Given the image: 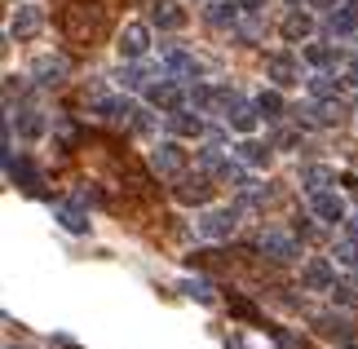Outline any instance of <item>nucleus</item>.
<instances>
[{
    "label": "nucleus",
    "mask_w": 358,
    "mask_h": 349,
    "mask_svg": "<svg viewBox=\"0 0 358 349\" xmlns=\"http://www.w3.org/2000/svg\"><path fill=\"white\" fill-rule=\"evenodd\" d=\"M235 226H239V213H235V208H213V213L199 217V234H203V239H230Z\"/></svg>",
    "instance_id": "obj_1"
},
{
    "label": "nucleus",
    "mask_w": 358,
    "mask_h": 349,
    "mask_svg": "<svg viewBox=\"0 0 358 349\" xmlns=\"http://www.w3.org/2000/svg\"><path fill=\"white\" fill-rule=\"evenodd\" d=\"M266 76H270L279 89L301 85V66H296V58H292L287 49H279V53H270V58H266Z\"/></svg>",
    "instance_id": "obj_2"
},
{
    "label": "nucleus",
    "mask_w": 358,
    "mask_h": 349,
    "mask_svg": "<svg viewBox=\"0 0 358 349\" xmlns=\"http://www.w3.org/2000/svg\"><path fill=\"white\" fill-rule=\"evenodd\" d=\"M120 58H129V62H142L146 58V49H150V31H146V27L142 22H129V27H124V31H120Z\"/></svg>",
    "instance_id": "obj_3"
},
{
    "label": "nucleus",
    "mask_w": 358,
    "mask_h": 349,
    "mask_svg": "<svg viewBox=\"0 0 358 349\" xmlns=\"http://www.w3.org/2000/svg\"><path fill=\"white\" fill-rule=\"evenodd\" d=\"M301 283H306L310 292H332V287H336V265L327 261V257L306 261V270H301Z\"/></svg>",
    "instance_id": "obj_4"
},
{
    "label": "nucleus",
    "mask_w": 358,
    "mask_h": 349,
    "mask_svg": "<svg viewBox=\"0 0 358 349\" xmlns=\"http://www.w3.org/2000/svg\"><path fill=\"white\" fill-rule=\"evenodd\" d=\"M279 31H283V40L287 45H301V40H310L314 36V13H306L301 5H292V13L279 22Z\"/></svg>",
    "instance_id": "obj_5"
},
{
    "label": "nucleus",
    "mask_w": 358,
    "mask_h": 349,
    "mask_svg": "<svg viewBox=\"0 0 358 349\" xmlns=\"http://www.w3.org/2000/svg\"><path fill=\"white\" fill-rule=\"evenodd\" d=\"M150 164H155L159 177H182L186 173V150L177 146V142H164L155 155H150Z\"/></svg>",
    "instance_id": "obj_6"
},
{
    "label": "nucleus",
    "mask_w": 358,
    "mask_h": 349,
    "mask_svg": "<svg viewBox=\"0 0 358 349\" xmlns=\"http://www.w3.org/2000/svg\"><path fill=\"white\" fill-rule=\"evenodd\" d=\"M261 252L274 257V261H296V257H301V248H296L292 234H283V230H266V234H261Z\"/></svg>",
    "instance_id": "obj_7"
},
{
    "label": "nucleus",
    "mask_w": 358,
    "mask_h": 349,
    "mask_svg": "<svg viewBox=\"0 0 358 349\" xmlns=\"http://www.w3.org/2000/svg\"><path fill=\"white\" fill-rule=\"evenodd\" d=\"M164 66L173 71V80H199V71H203L195 53H186V49H173V45L164 49Z\"/></svg>",
    "instance_id": "obj_8"
},
{
    "label": "nucleus",
    "mask_w": 358,
    "mask_h": 349,
    "mask_svg": "<svg viewBox=\"0 0 358 349\" xmlns=\"http://www.w3.org/2000/svg\"><path fill=\"white\" fill-rule=\"evenodd\" d=\"M40 27H45V13H40V5H18V13L9 18V36L18 40H31Z\"/></svg>",
    "instance_id": "obj_9"
},
{
    "label": "nucleus",
    "mask_w": 358,
    "mask_h": 349,
    "mask_svg": "<svg viewBox=\"0 0 358 349\" xmlns=\"http://www.w3.org/2000/svg\"><path fill=\"white\" fill-rule=\"evenodd\" d=\"M243 13H248V9H243V0H213V5L203 9V18H208L213 27H230V31H235Z\"/></svg>",
    "instance_id": "obj_10"
},
{
    "label": "nucleus",
    "mask_w": 358,
    "mask_h": 349,
    "mask_svg": "<svg viewBox=\"0 0 358 349\" xmlns=\"http://www.w3.org/2000/svg\"><path fill=\"white\" fill-rule=\"evenodd\" d=\"M310 208L319 221H345V199H341L336 190H314L310 194Z\"/></svg>",
    "instance_id": "obj_11"
},
{
    "label": "nucleus",
    "mask_w": 358,
    "mask_h": 349,
    "mask_svg": "<svg viewBox=\"0 0 358 349\" xmlns=\"http://www.w3.org/2000/svg\"><path fill=\"white\" fill-rule=\"evenodd\" d=\"M31 76H36V85H45V89L62 85V80H66V58H53V53H45V58H36Z\"/></svg>",
    "instance_id": "obj_12"
},
{
    "label": "nucleus",
    "mask_w": 358,
    "mask_h": 349,
    "mask_svg": "<svg viewBox=\"0 0 358 349\" xmlns=\"http://www.w3.org/2000/svg\"><path fill=\"white\" fill-rule=\"evenodd\" d=\"M150 106H164V111H182V89H177V80H155V85L146 89Z\"/></svg>",
    "instance_id": "obj_13"
},
{
    "label": "nucleus",
    "mask_w": 358,
    "mask_h": 349,
    "mask_svg": "<svg viewBox=\"0 0 358 349\" xmlns=\"http://www.w3.org/2000/svg\"><path fill=\"white\" fill-rule=\"evenodd\" d=\"M98 115H102L106 124H133L137 111H133L129 97H102V102H98Z\"/></svg>",
    "instance_id": "obj_14"
},
{
    "label": "nucleus",
    "mask_w": 358,
    "mask_h": 349,
    "mask_svg": "<svg viewBox=\"0 0 358 349\" xmlns=\"http://www.w3.org/2000/svg\"><path fill=\"white\" fill-rule=\"evenodd\" d=\"M257 120H261L257 102H235V106L226 111V124H230V129H235V133H243V137L257 129Z\"/></svg>",
    "instance_id": "obj_15"
},
{
    "label": "nucleus",
    "mask_w": 358,
    "mask_h": 349,
    "mask_svg": "<svg viewBox=\"0 0 358 349\" xmlns=\"http://www.w3.org/2000/svg\"><path fill=\"white\" fill-rule=\"evenodd\" d=\"M164 124H169V133H177V137H199L203 133V120L190 115V111H169Z\"/></svg>",
    "instance_id": "obj_16"
},
{
    "label": "nucleus",
    "mask_w": 358,
    "mask_h": 349,
    "mask_svg": "<svg viewBox=\"0 0 358 349\" xmlns=\"http://www.w3.org/2000/svg\"><path fill=\"white\" fill-rule=\"evenodd\" d=\"M177 199L182 204H208L213 199V181L208 177H186L182 186H177Z\"/></svg>",
    "instance_id": "obj_17"
},
{
    "label": "nucleus",
    "mask_w": 358,
    "mask_h": 349,
    "mask_svg": "<svg viewBox=\"0 0 358 349\" xmlns=\"http://www.w3.org/2000/svg\"><path fill=\"white\" fill-rule=\"evenodd\" d=\"M235 155H239V164H248V169H261V164H270V146H261V142H239L235 146Z\"/></svg>",
    "instance_id": "obj_18"
},
{
    "label": "nucleus",
    "mask_w": 358,
    "mask_h": 349,
    "mask_svg": "<svg viewBox=\"0 0 358 349\" xmlns=\"http://www.w3.org/2000/svg\"><path fill=\"white\" fill-rule=\"evenodd\" d=\"M155 22L164 27V31H182V27H186V13L177 9L173 0H159V5H155Z\"/></svg>",
    "instance_id": "obj_19"
},
{
    "label": "nucleus",
    "mask_w": 358,
    "mask_h": 349,
    "mask_svg": "<svg viewBox=\"0 0 358 349\" xmlns=\"http://www.w3.org/2000/svg\"><path fill=\"white\" fill-rule=\"evenodd\" d=\"M310 120H314V124H341V120H345V102H336V97H323V102L310 111Z\"/></svg>",
    "instance_id": "obj_20"
},
{
    "label": "nucleus",
    "mask_w": 358,
    "mask_h": 349,
    "mask_svg": "<svg viewBox=\"0 0 358 349\" xmlns=\"http://www.w3.org/2000/svg\"><path fill=\"white\" fill-rule=\"evenodd\" d=\"M5 169H9V181H18V186H27V190H36L40 186V177H36V169H31V164H27V159H5Z\"/></svg>",
    "instance_id": "obj_21"
},
{
    "label": "nucleus",
    "mask_w": 358,
    "mask_h": 349,
    "mask_svg": "<svg viewBox=\"0 0 358 349\" xmlns=\"http://www.w3.org/2000/svg\"><path fill=\"white\" fill-rule=\"evenodd\" d=\"M332 181H336V173H332V169H323V164H314V169L301 173V186H306L310 194H314V190H327Z\"/></svg>",
    "instance_id": "obj_22"
},
{
    "label": "nucleus",
    "mask_w": 358,
    "mask_h": 349,
    "mask_svg": "<svg viewBox=\"0 0 358 349\" xmlns=\"http://www.w3.org/2000/svg\"><path fill=\"white\" fill-rule=\"evenodd\" d=\"M306 62L319 66V71H327V66L341 62V49H332V45H310V49H306Z\"/></svg>",
    "instance_id": "obj_23"
},
{
    "label": "nucleus",
    "mask_w": 358,
    "mask_h": 349,
    "mask_svg": "<svg viewBox=\"0 0 358 349\" xmlns=\"http://www.w3.org/2000/svg\"><path fill=\"white\" fill-rule=\"evenodd\" d=\"M58 221H62L71 234H89V213H80V208H71V204L58 208Z\"/></svg>",
    "instance_id": "obj_24"
},
{
    "label": "nucleus",
    "mask_w": 358,
    "mask_h": 349,
    "mask_svg": "<svg viewBox=\"0 0 358 349\" xmlns=\"http://www.w3.org/2000/svg\"><path fill=\"white\" fill-rule=\"evenodd\" d=\"M120 80H124L129 89H150V85L159 80V71H155V66H129V71H124Z\"/></svg>",
    "instance_id": "obj_25"
},
{
    "label": "nucleus",
    "mask_w": 358,
    "mask_h": 349,
    "mask_svg": "<svg viewBox=\"0 0 358 349\" xmlns=\"http://www.w3.org/2000/svg\"><path fill=\"white\" fill-rule=\"evenodd\" d=\"M314 327H319V336H341V341H350L345 318H341V314H319V318H314Z\"/></svg>",
    "instance_id": "obj_26"
},
{
    "label": "nucleus",
    "mask_w": 358,
    "mask_h": 349,
    "mask_svg": "<svg viewBox=\"0 0 358 349\" xmlns=\"http://www.w3.org/2000/svg\"><path fill=\"white\" fill-rule=\"evenodd\" d=\"M327 27H332V36H354L358 31V18H354V9H332Z\"/></svg>",
    "instance_id": "obj_27"
},
{
    "label": "nucleus",
    "mask_w": 358,
    "mask_h": 349,
    "mask_svg": "<svg viewBox=\"0 0 358 349\" xmlns=\"http://www.w3.org/2000/svg\"><path fill=\"white\" fill-rule=\"evenodd\" d=\"M257 111H261L266 120H283V97L274 93V89H266V93L257 97Z\"/></svg>",
    "instance_id": "obj_28"
},
{
    "label": "nucleus",
    "mask_w": 358,
    "mask_h": 349,
    "mask_svg": "<svg viewBox=\"0 0 358 349\" xmlns=\"http://www.w3.org/2000/svg\"><path fill=\"white\" fill-rule=\"evenodd\" d=\"M332 257L341 261V265H350V270H358V239L350 234V239H341L336 248H332Z\"/></svg>",
    "instance_id": "obj_29"
},
{
    "label": "nucleus",
    "mask_w": 358,
    "mask_h": 349,
    "mask_svg": "<svg viewBox=\"0 0 358 349\" xmlns=\"http://www.w3.org/2000/svg\"><path fill=\"white\" fill-rule=\"evenodd\" d=\"M186 297H195V301H213V287H208V278H186L182 283Z\"/></svg>",
    "instance_id": "obj_30"
},
{
    "label": "nucleus",
    "mask_w": 358,
    "mask_h": 349,
    "mask_svg": "<svg viewBox=\"0 0 358 349\" xmlns=\"http://www.w3.org/2000/svg\"><path fill=\"white\" fill-rule=\"evenodd\" d=\"M310 93H314V97H332V93H336V80L327 76V71H319V76L310 80Z\"/></svg>",
    "instance_id": "obj_31"
},
{
    "label": "nucleus",
    "mask_w": 358,
    "mask_h": 349,
    "mask_svg": "<svg viewBox=\"0 0 358 349\" xmlns=\"http://www.w3.org/2000/svg\"><path fill=\"white\" fill-rule=\"evenodd\" d=\"M22 133H27V137H40V133H45V120H40V111H22Z\"/></svg>",
    "instance_id": "obj_32"
},
{
    "label": "nucleus",
    "mask_w": 358,
    "mask_h": 349,
    "mask_svg": "<svg viewBox=\"0 0 358 349\" xmlns=\"http://www.w3.org/2000/svg\"><path fill=\"white\" fill-rule=\"evenodd\" d=\"M332 292H336V301H345V305H350V301H358V274H350L345 283H336Z\"/></svg>",
    "instance_id": "obj_33"
},
{
    "label": "nucleus",
    "mask_w": 358,
    "mask_h": 349,
    "mask_svg": "<svg viewBox=\"0 0 358 349\" xmlns=\"http://www.w3.org/2000/svg\"><path fill=\"white\" fill-rule=\"evenodd\" d=\"M230 310H235L239 318H252V323H257V310H252V305H248V301H235V305H230Z\"/></svg>",
    "instance_id": "obj_34"
},
{
    "label": "nucleus",
    "mask_w": 358,
    "mask_h": 349,
    "mask_svg": "<svg viewBox=\"0 0 358 349\" xmlns=\"http://www.w3.org/2000/svg\"><path fill=\"white\" fill-rule=\"evenodd\" d=\"M345 80H350V85L358 89V62H350V66H345Z\"/></svg>",
    "instance_id": "obj_35"
},
{
    "label": "nucleus",
    "mask_w": 358,
    "mask_h": 349,
    "mask_svg": "<svg viewBox=\"0 0 358 349\" xmlns=\"http://www.w3.org/2000/svg\"><path fill=\"white\" fill-rule=\"evenodd\" d=\"M261 5H266V0H243V9H248V13H257Z\"/></svg>",
    "instance_id": "obj_36"
},
{
    "label": "nucleus",
    "mask_w": 358,
    "mask_h": 349,
    "mask_svg": "<svg viewBox=\"0 0 358 349\" xmlns=\"http://www.w3.org/2000/svg\"><path fill=\"white\" fill-rule=\"evenodd\" d=\"M350 234H354V239H358V217H350Z\"/></svg>",
    "instance_id": "obj_37"
},
{
    "label": "nucleus",
    "mask_w": 358,
    "mask_h": 349,
    "mask_svg": "<svg viewBox=\"0 0 358 349\" xmlns=\"http://www.w3.org/2000/svg\"><path fill=\"white\" fill-rule=\"evenodd\" d=\"M287 5H306V0H287Z\"/></svg>",
    "instance_id": "obj_38"
},
{
    "label": "nucleus",
    "mask_w": 358,
    "mask_h": 349,
    "mask_svg": "<svg viewBox=\"0 0 358 349\" xmlns=\"http://www.w3.org/2000/svg\"><path fill=\"white\" fill-rule=\"evenodd\" d=\"M345 349H358V345H354V341H345Z\"/></svg>",
    "instance_id": "obj_39"
}]
</instances>
